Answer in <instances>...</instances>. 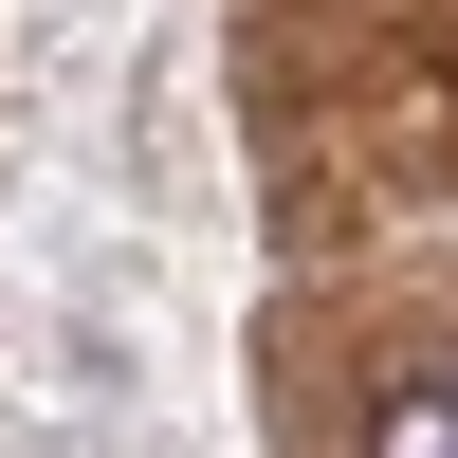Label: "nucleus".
Here are the masks:
<instances>
[{
	"label": "nucleus",
	"mask_w": 458,
	"mask_h": 458,
	"mask_svg": "<svg viewBox=\"0 0 458 458\" xmlns=\"http://www.w3.org/2000/svg\"><path fill=\"white\" fill-rule=\"evenodd\" d=\"M367 458H458V386H403L386 422H367Z\"/></svg>",
	"instance_id": "1"
}]
</instances>
